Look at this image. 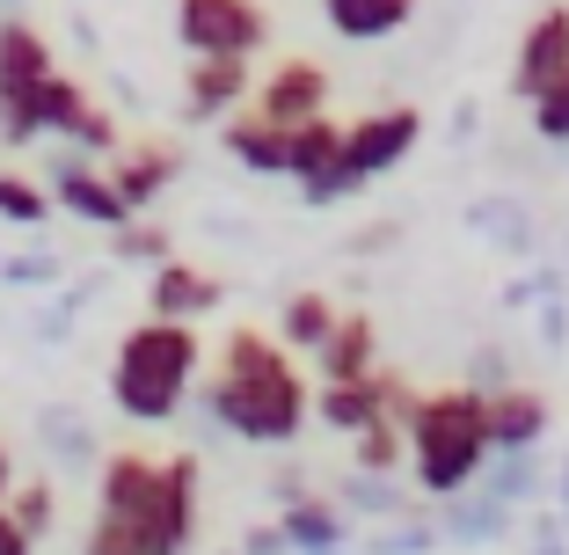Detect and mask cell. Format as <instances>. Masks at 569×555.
<instances>
[{"mask_svg":"<svg viewBox=\"0 0 569 555\" xmlns=\"http://www.w3.org/2000/svg\"><path fill=\"white\" fill-rule=\"evenodd\" d=\"M409 409H417V395H409L402 380H387L380 366L358 373V380L321 387V424H336V432H366L372 417H409Z\"/></svg>","mask_w":569,"mask_h":555,"instance_id":"9","label":"cell"},{"mask_svg":"<svg viewBox=\"0 0 569 555\" xmlns=\"http://www.w3.org/2000/svg\"><path fill=\"white\" fill-rule=\"evenodd\" d=\"M161 249H168L161 227H132V219L118 227V256H161Z\"/></svg>","mask_w":569,"mask_h":555,"instance_id":"27","label":"cell"},{"mask_svg":"<svg viewBox=\"0 0 569 555\" xmlns=\"http://www.w3.org/2000/svg\"><path fill=\"white\" fill-rule=\"evenodd\" d=\"M533 132L555 139V147H569V73H555V81L533 96Z\"/></svg>","mask_w":569,"mask_h":555,"instance_id":"23","label":"cell"},{"mask_svg":"<svg viewBox=\"0 0 569 555\" xmlns=\"http://www.w3.org/2000/svg\"><path fill=\"white\" fill-rule=\"evenodd\" d=\"M44 212H51V198L30 184V176H0V219H22V227H37Z\"/></svg>","mask_w":569,"mask_h":555,"instance_id":"24","label":"cell"},{"mask_svg":"<svg viewBox=\"0 0 569 555\" xmlns=\"http://www.w3.org/2000/svg\"><path fill=\"white\" fill-rule=\"evenodd\" d=\"M102 519L118 526L139 555H183L198 534V460H147L118 454L102 468Z\"/></svg>","mask_w":569,"mask_h":555,"instance_id":"2","label":"cell"},{"mask_svg":"<svg viewBox=\"0 0 569 555\" xmlns=\"http://www.w3.org/2000/svg\"><path fill=\"white\" fill-rule=\"evenodd\" d=\"M8 489H16V468H8V446H0V497H8Z\"/></svg>","mask_w":569,"mask_h":555,"instance_id":"29","label":"cell"},{"mask_svg":"<svg viewBox=\"0 0 569 555\" xmlns=\"http://www.w3.org/2000/svg\"><path fill=\"white\" fill-rule=\"evenodd\" d=\"M212 417L227 424L234 438H256V446H284V438H300L307 424V380L292 366L278 337L263 329H234V337L219 344V373H212Z\"/></svg>","mask_w":569,"mask_h":555,"instance_id":"1","label":"cell"},{"mask_svg":"<svg viewBox=\"0 0 569 555\" xmlns=\"http://www.w3.org/2000/svg\"><path fill=\"white\" fill-rule=\"evenodd\" d=\"M555 73H569V8L533 16V30H526V44H519V67H511V88L533 102Z\"/></svg>","mask_w":569,"mask_h":555,"instance_id":"13","label":"cell"},{"mask_svg":"<svg viewBox=\"0 0 569 555\" xmlns=\"http://www.w3.org/2000/svg\"><path fill=\"white\" fill-rule=\"evenodd\" d=\"M284 176H300L307 198H343V190L358 184L351 161H343V125L329 118V110H315V118L292 125V153H284Z\"/></svg>","mask_w":569,"mask_h":555,"instance_id":"7","label":"cell"},{"mask_svg":"<svg viewBox=\"0 0 569 555\" xmlns=\"http://www.w3.org/2000/svg\"><path fill=\"white\" fill-rule=\"evenodd\" d=\"M168 184H176V147H132L118 169H110V190H118L132 212H147Z\"/></svg>","mask_w":569,"mask_h":555,"instance_id":"20","label":"cell"},{"mask_svg":"<svg viewBox=\"0 0 569 555\" xmlns=\"http://www.w3.org/2000/svg\"><path fill=\"white\" fill-rule=\"evenodd\" d=\"M402 454H409V475H417L431 497L460 489L489 454V432H482V395L475 387H446V395H423L417 409L402 417Z\"/></svg>","mask_w":569,"mask_h":555,"instance_id":"4","label":"cell"},{"mask_svg":"<svg viewBox=\"0 0 569 555\" xmlns=\"http://www.w3.org/2000/svg\"><path fill=\"white\" fill-rule=\"evenodd\" d=\"M395 460H402V417H372L366 432H358V468L387 475Z\"/></svg>","mask_w":569,"mask_h":555,"instance_id":"22","label":"cell"},{"mask_svg":"<svg viewBox=\"0 0 569 555\" xmlns=\"http://www.w3.org/2000/svg\"><path fill=\"white\" fill-rule=\"evenodd\" d=\"M284 534L300 541V548H329V541H336V519H329L321 505H300L292 519H284Z\"/></svg>","mask_w":569,"mask_h":555,"instance_id":"26","label":"cell"},{"mask_svg":"<svg viewBox=\"0 0 569 555\" xmlns=\"http://www.w3.org/2000/svg\"><path fill=\"white\" fill-rule=\"evenodd\" d=\"M321 16H329L336 37H351V44H380V37H395L417 16V0H321Z\"/></svg>","mask_w":569,"mask_h":555,"instance_id":"18","label":"cell"},{"mask_svg":"<svg viewBox=\"0 0 569 555\" xmlns=\"http://www.w3.org/2000/svg\"><path fill=\"white\" fill-rule=\"evenodd\" d=\"M227 153L256 176H284V153H292V125H270L256 110H227Z\"/></svg>","mask_w":569,"mask_h":555,"instance_id":"14","label":"cell"},{"mask_svg":"<svg viewBox=\"0 0 569 555\" xmlns=\"http://www.w3.org/2000/svg\"><path fill=\"white\" fill-rule=\"evenodd\" d=\"M198 366H204L198 329H190V321L153 315V321H139L132 337L118 344V358H110V395H118L124 417L161 424V417H176V409H183Z\"/></svg>","mask_w":569,"mask_h":555,"instance_id":"3","label":"cell"},{"mask_svg":"<svg viewBox=\"0 0 569 555\" xmlns=\"http://www.w3.org/2000/svg\"><path fill=\"white\" fill-rule=\"evenodd\" d=\"M176 37H183L190 59H198V51L256 59L263 37H270V16H263V0H183V8H176Z\"/></svg>","mask_w":569,"mask_h":555,"instance_id":"6","label":"cell"},{"mask_svg":"<svg viewBox=\"0 0 569 555\" xmlns=\"http://www.w3.org/2000/svg\"><path fill=\"white\" fill-rule=\"evenodd\" d=\"M0 505H8V519H16L30 541H44V526H51V489H44V483H30V489H8Z\"/></svg>","mask_w":569,"mask_h":555,"instance_id":"25","label":"cell"},{"mask_svg":"<svg viewBox=\"0 0 569 555\" xmlns=\"http://www.w3.org/2000/svg\"><path fill=\"white\" fill-rule=\"evenodd\" d=\"M372 351H380V337H372V315H336L329 337L315 344L321 380H358V373H372Z\"/></svg>","mask_w":569,"mask_h":555,"instance_id":"17","label":"cell"},{"mask_svg":"<svg viewBox=\"0 0 569 555\" xmlns=\"http://www.w3.org/2000/svg\"><path fill=\"white\" fill-rule=\"evenodd\" d=\"M329 321H336L329 293H292V300H284V321H278V344L284 351H315V344L329 337Z\"/></svg>","mask_w":569,"mask_h":555,"instance_id":"21","label":"cell"},{"mask_svg":"<svg viewBox=\"0 0 569 555\" xmlns=\"http://www.w3.org/2000/svg\"><path fill=\"white\" fill-rule=\"evenodd\" d=\"M256 96V73L249 59H227V51H198L183 73V110L190 118H227V110H241V102Z\"/></svg>","mask_w":569,"mask_h":555,"instance_id":"11","label":"cell"},{"mask_svg":"<svg viewBox=\"0 0 569 555\" xmlns=\"http://www.w3.org/2000/svg\"><path fill=\"white\" fill-rule=\"evenodd\" d=\"M51 73V44L30 22H0V139H37V88Z\"/></svg>","mask_w":569,"mask_h":555,"instance_id":"5","label":"cell"},{"mask_svg":"<svg viewBox=\"0 0 569 555\" xmlns=\"http://www.w3.org/2000/svg\"><path fill=\"white\" fill-rule=\"evenodd\" d=\"M212 307H219V278L212 270H198V264H161L153 270V315L198 321V315H212Z\"/></svg>","mask_w":569,"mask_h":555,"instance_id":"16","label":"cell"},{"mask_svg":"<svg viewBox=\"0 0 569 555\" xmlns=\"http://www.w3.org/2000/svg\"><path fill=\"white\" fill-rule=\"evenodd\" d=\"M37 132H67V139H81V147H118L110 110H96V102H88L59 67H51L44 88H37Z\"/></svg>","mask_w":569,"mask_h":555,"instance_id":"10","label":"cell"},{"mask_svg":"<svg viewBox=\"0 0 569 555\" xmlns=\"http://www.w3.org/2000/svg\"><path fill=\"white\" fill-rule=\"evenodd\" d=\"M30 548H37V541L22 534L16 519H8V505H0V555H30Z\"/></svg>","mask_w":569,"mask_h":555,"instance_id":"28","label":"cell"},{"mask_svg":"<svg viewBox=\"0 0 569 555\" xmlns=\"http://www.w3.org/2000/svg\"><path fill=\"white\" fill-rule=\"evenodd\" d=\"M482 432L489 446H533L548 432V403L533 387H503V395H482Z\"/></svg>","mask_w":569,"mask_h":555,"instance_id":"15","label":"cell"},{"mask_svg":"<svg viewBox=\"0 0 569 555\" xmlns=\"http://www.w3.org/2000/svg\"><path fill=\"white\" fill-rule=\"evenodd\" d=\"M417 132H423V118L409 110V102H395V110H372V118L343 125V161H351L358 184H366V176H387L409 147H417Z\"/></svg>","mask_w":569,"mask_h":555,"instance_id":"8","label":"cell"},{"mask_svg":"<svg viewBox=\"0 0 569 555\" xmlns=\"http://www.w3.org/2000/svg\"><path fill=\"white\" fill-rule=\"evenodd\" d=\"M315 110H329V73H321L315 59H284L278 73H263L256 118H270V125H300V118H315Z\"/></svg>","mask_w":569,"mask_h":555,"instance_id":"12","label":"cell"},{"mask_svg":"<svg viewBox=\"0 0 569 555\" xmlns=\"http://www.w3.org/2000/svg\"><path fill=\"white\" fill-rule=\"evenodd\" d=\"M51 190H59V205H67V212L96 219V227H124V219H132V205H124L118 190H110V176L81 169V161H67V169L51 176Z\"/></svg>","mask_w":569,"mask_h":555,"instance_id":"19","label":"cell"}]
</instances>
